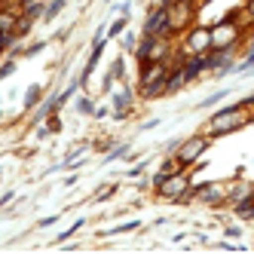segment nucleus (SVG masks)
<instances>
[{
  "mask_svg": "<svg viewBox=\"0 0 254 254\" xmlns=\"http://www.w3.org/2000/svg\"><path fill=\"white\" fill-rule=\"evenodd\" d=\"M251 123H254V111H248L242 101H236V104H227V107H221V111H214L208 117V135L214 141V138H224V135H233V132H242Z\"/></svg>",
  "mask_w": 254,
  "mask_h": 254,
  "instance_id": "nucleus-1",
  "label": "nucleus"
},
{
  "mask_svg": "<svg viewBox=\"0 0 254 254\" xmlns=\"http://www.w3.org/2000/svg\"><path fill=\"white\" fill-rule=\"evenodd\" d=\"M166 77H169V64L166 62H141L138 64V98L144 101H156L166 95Z\"/></svg>",
  "mask_w": 254,
  "mask_h": 254,
  "instance_id": "nucleus-2",
  "label": "nucleus"
},
{
  "mask_svg": "<svg viewBox=\"0 0 254 254\" xmlns=\"http://www.w3.org/2000/svg\"><path fill=\"white\" fill-rule=\"evenodd\" d=\"M245 31H248V25L227 12L221 22L211 25V49H236L245 40Z\"/></svg>",
  "mask_w": 254,
  "mask_h": 254,
  "instance_id": "nucleus-3",
  "label": "nucleus"
},
{
  "mask_svg": "<svg viewBox=\"0 0 254 254\" xmlns=\"http://www.w3.org/2000/svg\"><path fill=\"white\" fill-rule=\"evenodd\" d=\"M208 147H211V135L205 132H196V135H190V138H181V144H178V150L172 153L175 159H178V166L181 169H193L196 162H202V156L208 153Z\"/></svg>",
  "mask_w": 254,
  "mask_h": 254,
  "instance_id": "nucleus-4",
  "label": "nucleus"
},
{
  "mask_svg": "<svg viewBox=\"0 0 254 254\" xmlns=\"http://www.w3.org/2000/svg\"><path fill=\"white\" fill-rule=\"evenodd\" d=\"M199 19V0H175L169 6V34L166 37L175 40L178 34H184L190 25H196Z\"/></svg>",
  "mask_w": 254,
  "mask_h": 254,
  "instance_id": "nucleus-5",
  "label": "nucleus"
},
{
  "mask_svg": "<svg viewBox=\"0 0 254 254\" xmlns=\"http://www.w3.org/2000/svg\"><path fill=\"white\" fill-rule=\"evenodd\" d=\"M190 184H193V169H181V172H172L166 181H162V187L153 190V196H156V199H166V202H178V205H181V199L187 196Z\"/></svg>",
  "mask_w": 254,
  "mask_h": 254,
  "instance_id": "nucleus-6",
  "label": "nucleus"
},
{
  "mask_svg": "<svg viewBox=\"0 0 254 254\" xmlns=\"http://www.w3.org/2000/svg\"><path fill=\"white\" fill-rule=\"evenodd\" d=\"M178 49L184 56H199V52H208L211 49V25H190L184 34H181V43Z\"/></svg>",
  "mask_w": 254,
  "mask_h": 254,
  "instance_id": "nucleus-7",
  "label": "nucleus"
},
{
  "mask_svg": "<svg viewBox=\"0 0 254 254\" xmlns=\"http://www.w3.org/2000/svg\"><path fill=\"white\" fill-rule=\"evenodd\" d=\"M205 59H208V74L211 77H227V74H236V56H233V49H208L205 52Z\"/></svg>",
  "mask_w": 254,
  "mask_h": 254,
  "instance_id": "nucleus-8",
  "label": "nucleus"
},
{
  "mask_svg": "<svg viewBox=\"0 0 254 254\" xmlns=\"http://www.w3.org/2000/svg\"><path fill=\"white\" fill-rule=\"evenodd\" d=\"M141 34H150V37H166L169 34V6H150L144 15Z\"/></svg>",
  "mask_w": 254,
  "mask_h": 254,
  "instance_id": "nucleus-9",
  "label": "nucleus"
},
{
  "mask_svg": "<svg viewBox=\"0 0 254 254\" xmlns=\"http://www.w3.org/2000/svg\"><path fill=\"white\" fill-rule=\"evenodd\" d=\"M135 98H138V89H132V83H123L117 92H114L111 117H114V120H126V117L135 111Z\"/></svg>",
  "mask_w": 254,
  "mask_h": 254,
  "instance_id": "nucleus-10",
  "label": "nucleus"
},
{
  "mask_svg": "<svg viewBox=\"0 0 254 254\" xmlns=\"http://www.w3.org/2000/svg\"><path fill=\"white\" fill-rule=\"evenodd\" d=\"M181 67H184L187 83H196L199 77H205V74H208V59H205V52H199V56H184Z\"/></svg>",
  "mask_w": 254,
  "mask_h": 254,
  "instance_id": "nucleus-11",
  "label": "nucleus"
},
{
  "mask_svg": "<svg viewBox=\"0 0 254 254\" xmlns=\"http://www.w3.org/2000/svg\"><path fill=\"white\" fill-rule=\"evenodd\" d=\"M104 46H107V40H95V43H92V52H89V59H86V64H83V70H80V83H83V86L89 83V77L95 74V67H98V62H101V56H104Z\"/></svg>",
  "mask_w": 254,
  "mask_h": 254,
  "instance_id": "nucleus-12",
  "label": "nucleus"
},
{
  "mask_svg": "<svg viewBox=\"0 0 254 254\" xmlns=\"http://www.w3.org/2000/svg\"><path fill=\"white\" fill-rule=\"evenodd\" d=\"M254 196V181H242V178H233L230 181V196H227V208L242 202V199Z\"/></svg>",
  "mask_w": 254,
  "mask_h": 254,
  "instance_id": "nucleus-13",
  "label": "nucleus"
},
{
  "mask_svg": "<svg viewBox=\"0 0 254 254\" xmlns=\"http://www.w3.org/2000/svg\"><path fill=\"white\" fill-rule=\"evenodd\" d=\"M156 43H159V37H150V34H141L138 37V46H135V62L141 64V62H150L153 59V49H156Z\"/></svg>",
  "mask_w": 254,
  "mask_h": 254,
  "instance_id": "nucleus-14",
  "label": "nucleus"
},
{
  "mask_svg": "<svg viewBox=\"0 0 254 254\" xmlns=\"http://www.w3.org/2000/svg\"><path fill=\"white\" fill-rule=\"evenodd\" d=\"M184 86H190L187 77H184V67H181V64H172V67H169V77H166V95H178Z\"/></svg>",
  "mask_w": 254,
  "mask_h": 254,
  "instance_id": "nucleus-15",
  "label": "nucleus"
},
{
  "mask_svg": "<svg viewBox=\"0 0 254 254\" xmlns=\"http://www.w3.org/2000/svg\"><path fill=\"white\" fill-rule=\"evenodd\" d=\"M230 211L239 217V221H254V196H248V199H242V202L230 205Z\"/></svg>",
  "mask_w": 254,
  "mask_h": 254,
  "instance_id": "nucleus-16",
  "label": "nucleus"
},
{
  "mask_svg": "<svg viewBox=\"0 0 254 254\" xmlns=\"http://www.w3.org/2000/svg\"><path fill=\"white\" fill-rule=\"evenodd\" d=\"M15 19H19V9H15L12 3L9 6H0V31H12Z\"/></svg>",
  "mask_w": 254,
  "mask_h": 254,
  "instance_id": "nucleus-17",
  "label": "nucleus"
},
{
  "mask_svg": "<svg viewBox=\"0 0 254 254\" xmlns=\"http://www.w3.org/2000/svg\"><path fill=\"white\" fill-rule=\"evenodd\" d=\"M31 28H34V19H31V15H25V12H19V19H15V28H12V34H15L19 40H25L28 34H31Z\"/></svg>",
  "mask_w": 254,
  "mask_h": 254,
  "instance_id": "nucleus-18",
  "label": "nucleus"
},
{
  "mask_svg": "<svg viewBox=\"0 0 254 254\" xmlns=\"http://www.w3.org/2000/svg\"><path fill=\"white\" fill-rule=\"evenodd\" d=\"M74 111H77L80 117H95V101L89 98V95H80V98L74 101Z\"/></svg>",
  "mask_w": 254,
  "mask_h": 254,
  "instance_id": "nucleus-19",
  "label": "nucleus"
},
{
  "mask_svg": "<svg viewBox=\"0 0 254 254\" xmlns=\"http://www.w3.org/2000/svg\"><path fill=\"white\" fill-rule=\"evenodd\" d=\"M129 28V15H117V19L111 22V28H107V40H114V37H123V31Z\"/></svg>",
  "mask_w": 254,
  "mask_h": 254,
  "instance_id": "nucleus-20",
  "label": "nucleus"
},
{
  "mask_svg": "<svg viewBox=\"0 0 254 254\" xmlns=\"http://www.w3.org/2000/svg\"><path fill=\"white\" fill-rule=\"evenodd\" d=\"M64 6H67V0H49V3H46V12H43V19H46V22H56V15H62Z\"/></svg>",
  "mask_w": 254,
  "mask_h": 254,
  "instance_id": "nucleus-21",
  "label": "nucleus"
},
{
  "mask_svg": "<svg viewBox=\"0 0 254 254\" xmlns=\"http://www.w3.org/2000/svg\"><path fill=\"white\" fill-rule=\"evenodd\" d=\"M22 12H25V15H31V19L37 22V19H43L46 3H43V0H31V3H25V6H22Z\"/></svg>",
  "mask_w": 254,
  "mask_h": 254,
  "instance_id": "nucleus-22",
  "label": "nucleus"
},
{
  "mask_svg": "<svg viewBox=\"0 0 254 254\" xmlns=\"http://www.w3.org/2000/svg\"><path fill=\"white\" fill-rule=\"evenodd\" d=\"M40 104V86H28V92H25V114H31L34 111V107H37Z\"/></svg>",
  "mask_w": 254,
  "mask_h": 254,
  "instance_id": "nucleus-23",
  "label": "nucleus"
},
{
  "mask_svg": "<svg viewBox=\"0 0 254 254\" xmlns=\"http://www.w3.org/2000/svg\"><path fill=\"white\" fill-rule=\"evenodd\" d=\"M135 230H141V221H126V224H120L114 230H104L101 236H123V233H135Z\"/></svg>",
  "mask_w": 254,
  "mask_h": 254,
  "instance_id": "nucleus-24",
  "label": "nucleus"
},
{
  "mask_svg": "<svg viewBox=\"0 0 254 254\" xmlns=\"http://www.w3.org/2000/svg\"><path fill=\"white\" fill-rule=\"evenodd\" d=\"M107 74H111V80L117 83V80H123L126 77V59L120 56V59H114V64H111V70H107Z\"/></svg>",
  "mask_w": 254,
  "mask_h": 254,
  "instance_id": "nucleus-25",
  "label": "nucleus"
},
{
  "mask_svg": "<svg viewBox=\"0 0 254 254\" xmlns=\"http://www.w3.org/2000/svg\"><path fill=\"white\" fill-rule=\"evenodd\" d=\"M15 43H19V37H15L12 31H0V56H3L6 49H12Z\"/></svg>",
  "mask_w": 254,
  "mask_h": 254,
  "instance_id": "nucleus-26",
  "label": "nucleus"
},
{
  "mask_svg": "<svg viewBox=\"0 0 254 254\" xmlns=\"http://www.w3.org/2000/svg\"><path fill=\"white\" fill-rule=\"evenodd\" d=\"M83 227H86V221H83V217H80V221H74V227H70V230H64V233H59V239H56V242H59V245H62V242H67V239H70V236H77V233H80Z\"/></svg>",
  "mask_w": 254,
  "mask_h": 254,
  "instance_id": "nucleus-27",
  "label": "nucleus"
},
{
  "mask_svg": "<svg viewBox=\"0 0 254 254\" xmlns=\"http://www.w3.org/2000/svg\"><path fill=\"white\" fill-rule=\"evenodd\" d=\"M248 70H254V49L245 52V62L236 64V74H248Z\"/></svg>",
  "mask_w": 254,
  "mask_h": 254,
  "instance_id": "nucleus-28",
  "label": "nucleus"
},
{
  "mask_svg": "<svg viewBox=\"0 0 254 254\" xmlns=\"http://www.w3.org/2000/svg\"><path fill=\"white\" fill-rule=\"evenodd\" d=\"M138 37H141V34L123 31V49H126V52H135V46H138Z\"/></svg>",
  "mask_w": 254,
  "mask_h": 254,
  "instance_id": "nucleus-29",
  "label": "nucleus"
},
{
  "mask_svg": "<svg viewBox=\"0 0 254 254\" xmlns=\"http://www.w3.org/2000/svg\"><path fill=\"white\" fill-rule=\"evenodd\" d=\"M46 132H49V135H59V132H62V117H59V114L46 117Z\"/></svg>",
  "mask_w": 254,
  "mask_h": 254,
  "instance_id": "nucleus-30",
  "label": "nucleus"
},
{
  "mask_svg": "<svg viewBox=\"0 0 254 254\" xmlns=\"http://www.w3.org/2000/svg\"><path fill=\"white\" fill-rule=\"evenodd\" d=\"M227 95H230V92H227V89H221V92H214V95H208L205 101H199L196 107H211V104H217V101H224Z\"/></svg>",
  "mask_w": 254,
  "mask_h": 254,
  "instance_id": "nucleus-31",
  "label": "nucleus"
},
{
  "mask_svg": "<svg viewBox=\"0 0 254 254\" xmlns=\"http://www.w3.org/2000/svg\"><path fill=\"white\" fill-rule=\"evenodd\" d=\"M12 70H15V59H6V62H0V83H3L6 77H12Z\"/></svg>",
  "mask_w": 254,
  "mask_h": 254,
  "instance_id": "nucleus-32",
  "label": "nucleus"
},
{
  "mask_svg": "<svg viewBox=\"0 0 254 254\" xmlns=\"http://www.w3.org/2000/svg\"><path fill=\"white\" fill-rule=\"evenodd\" d=\"M126 153H129V147H126V144H120V147H114L111 153H107V156H104V162H117V159H123Z\"/></svg>",
  "mask_w": 254,
  "mask_h": 254,
  "instance_id": "nucleus-33",
  "label": "nucleus"
},
{
  "mask_svg": "<svg viewBox=\"0 0 254 254\" xmlns=\"http://www.w3.org/2000/svg\"><path fill=\"white\" fill-rule=\"evenodd\" d=\"M224 236H227V239H239V236H242V227H236V224L230 227V224H227V227H224Z\"/></svg>",
  "mask_w": 254,
  "mask_h": 254,
  "instance_id": "nucleus-34",
  "label": "nucleus"
},
{
  "mask_svg": "<svg viewBox=\"0 0 254 254\" xmlns=\"http://www.w3.org/2000/svg\"><path fill=\"white\" fill-rule=\"evenodd\" d=\"M242 9H245V19H248V25H254V0H245V3H242Z\"/></svg>",
  "mask_w": 254,
  "mask_h": 254,
  "instance_id": "nucleus-35",
  "label": "nucleus"
},
{
  "mask_svg": "<svg viewBox=\"0 0 254 254\" xmlns=\"http://www.w3.org/2000/svg\"><path fill=\"white\" fill-rule=\"evenodd\" d=\"M43 49H46V40H40V43H34V46H28V49H25V56H40Z\"/></svg>",
  "mask_w": 254,
  "mask_h": 254,
  "instance_id": "nucleus-36",
  "label": "nucleus"
},
{
  "mask_svg": "<svg viewBox=\"0 0 254 254\" xmlns=\"http://www.w3.org/2000/svg\"><path fill=\"white\" fill-rule=\"evenodd\" d=\"M52 224H59V214H49V217H40L37 227H52Z\"/></svg>",
  "mask_w": 254,
  "mask_h": 254,
  "instance_id": "nucleus-37",
  "label": "nucleus"
},
{
  "mask_svg": "<svg viewBox=\"0 0 254 254\" xmlns=\"http://www.w3.org/2000/svg\"><path fill=\"white\" fill-rule=\"evenodd\" d=\"M242 43H245V49H254V25L245 31V40H242Z\"/></svg>",
  "mask_w": 254,
  "mask_h": 254,
  "instance_id": "nucleus-38",
  "label": "nucleus"
},
{
  "mask_svg": "<svg viewBox=\"0 0 254 254\" xmlns=\"http://www.w3.org/2000/svg\"><path fill=\"white\" fill-rule=\"evenodd\" d=\"M114 12H117V15H129V12H132V3H117Z\"/></svg>",
  "mask_w": 254,
  "mask_h": 254,
  "instance_id": "nucleus-39",
  "label": "nucleus"
},
{
  "mask_svg": "<svg viewBox=\"0 0 254 254\" xmlns=\"http://www.w3.org/2000/svg\"><path fill=\"white\" fill-rule=\"evenodd\" d=\"M144 169H147V162H141V166H135V169L129 172V178H138V175H144Z\"/></svg>",
  "mask_w": 254,
  "mask_h": 254,
  "instance_id": "nucleus-40",
  "label": "nucleus"
},
{
  "mask_svg": "<svg viewBox=\"0 0 254 254\" xmlns=\"http://www.w3.org/2000/svg\"><path fill=\"white\" fill-rule=\"evenodd\" d=\"M178 144H181V138H172V141L166 144V153H175V150H178Z\"/></svg>",
  "mask_w": 254,
  "mask_h": 254,
  "instance_id": "nucleus-41",
  "label": "nucleus"
},
{
  "mask_svg": "<svg viewBox=\"0 0 254 254\" xmlns=\"http://www.w3.org/2000/svg\"><path fill=\"white\" fill-rule=\"evenodd\" d=\"M12 202V190L9 193H3V196H0V208H3V205H9Z\"/></svg>",
  "mask_w": 254,
  "mask_h": 254,
  "instance_id": "nucleus-42",
  "label": "nucleus"
},
{
  "mask_svg": "<svg viewBox=\"0 0 254 254\" xmlns=\"http://www.w3.org/2000/svg\"><path fill=\"white\" fill-rule=\"evenodd\" d=\"M107 114H111V111H107V107H95V117H98V120H104Z\"/></svg>",
  "mask_w": 254,
  "mask_h": 254,
  "instance_id": "nucleus-43",
  "label": "nucleus"
}]
</instances>
